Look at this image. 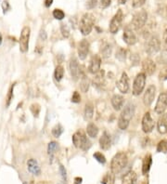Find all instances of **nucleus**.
I'll return each instance as SVG.
<instances>
[{"label": "nucleus", "instance_id": "obj_34", "mask_svg": "<svg viewBox=\"0 0 167 184\" xmlns=\"http://www.w3.org/2000/svg\"><path fill=\"white\" fill-rule=\"evenodd\" d=\"M126 58V50L125 48H119L116 52V59L121 61H124Z\"/></svg>", "mask_w": 167, "mask_h": 184}, {"label": "nucleus", "instance_id": "obj_3", "mask_svg": "<svg viewBox=\"0 0 167 184\" xmlns=\"http://www.w3.org/2000/svg\"><path fill=\"white\" fill-rule=\"evenodd\" d=\"M73 143L76 148L82 149L83 151H87L91 147V142H89L85 133L81 129L73 135Z\"/></svg>", "mask_w": 167, "mask_h": 184}, {"label": "nucleus", "instance_id": "obj_18", "mask_svg": "<svg viewBox=\"0 0 167 184\" xmlns=\"http://www.w3.org/2000/svg\"><path fill=\"white\" fill-rule=\"evenodd\" d=\"M27 168H28V171L33 176H39L41 174V168L39 167L38 162L33 158H31L28 160Z\"/></svg>", "mask_w": 167, "mask_h": 184}, {"label": "nucleus", "instance_id": "obj_35", "mask_svg": "<svg viewBox=\"0 0 167 184\" xmlns=\"http://www.w3.org/2000/svg\"><path fill=\"white\" fill-rule=\"evenodd\" d=\"M53 17L56 19V20H62L64 17H65V13L62 11L61 9H59V8H56L53 10Z\"/></svg>", "mask_w": 167, "mask_h": 184}, {"label": "nucleus", "instance_id": "obj_46", "mask_svg": "<svg viewBox=\"0 0 167 184\" xmlns=\"http://www.w3.org/2000/svg\"><path fill=\"white\" fill-rule=\"evenodd\" d=\"M111 0H100V7L102 8H106L110 5Z\"/></svg>", "mask_w": 167, "mask_h": 184}, {"label": "nucleus", "instance_id": "obj_43", "mask_svg": "<svg viewBox=\"0 0 167 184\" xmlns=\"http://www.w3.org/2000/svg\"><path fill=\"white\" fill-rule=\"evenodd\" d=\"M145 2H146V0H133V7L134 8H139L141 6H143L145 4Z\"/></svg>", "mask_w": 167, "mask_h": 184}, {"label": "nucleus", "instance_id": "obj_1", "mask_svg": "<svg viewBox=\"0 0 167 184\" xmlns=\"http://www.w3.org/2000/svg\"><path fill=\"white\" fill-rule=\"evenodd\" d=\"M135 114V105L133 103H128L125 107V109L122 111L119 119H118V126L122 130H125L129 126L131 119Z\"/></svg>", "mask_w": 167, "mask_h": 184}, {"label": "nucleus", "instance_id": "obj_37", "mask_svg": "<svg viewBox=\"0 0 167 184\" xmlns=\"http://www.w3.org/2000/svg\"><path fill=\"white\" fill-rule=\"evenodd\" d=\"M93 156H94V158L98 162V163L102 164V165H104V164L106 163V158H105V156H104L101 153H99V151H97V153H95V154H93Z\"/></svg>", "mask_w": 167, "mask_h": 184}, {"label": "nucleus", "instance_id": "obj_21", "mask_svg": "<svg viewBox=\"0 0 167 184\" xmlns=\"http://www.w3.org/2000/svg\"><path fill=\"white\" fill-rule=\"evenodd\" d=\"M110 102H111V105H113V109L115 111H120L125 104V98L122 95L116 94L111 98Z\"/></svg>", "mask_w": 167, "mask_h": 184}, {"label": "nucleus", "instance_id": "obj_5", "mask_svg": "<svg viewBox=\"0 0 167 184\" xmlns=\"http://www.w3.org/2000/svg\"><path fill=\"white\" fill-rule=\"evenodd\" d=\"M147 20H148V13L145 10H140V11L137 12L134 15L131 21V26L134 30H140L146 24Z\"/></svg>", "mask_w": 167, "mask_h": 184}, {"label": "nucleus", "instance_id": "obj_50", "mask_svg": "<svg viewBox=\"0 0 167 184\" xmlns=\"http://www.w3.org/2000/svg\"><path fill=\"white\" fill-rule=\"evenodd\" d=\"M8 8V2H3V9H4V11H6V10Z\"/></svg>", "mask_w": 167, "mask_h": 184}, {"label": "nucleus", "instance_id": "obj_26", "mask_svg": "<svg viewBox=\"0 0 167 184\" xmlns=\"http://www.w3.org/2000/svg\"><path fill=\"white\" fill-rule=\"evenodd\" d=\"M86 133L89 137L96 138L98 134V127L94 123H89L86 126Z\"/></svg>", "mask_w": 167, "mask_h": 184}, {"label": "nucleus", "instance_id": "obj_32", "mask_svg": "<svg viewBox=\"0 0 167 184\" xmlns=\"http://www.w3.org/2000/svg\"><path fill=\"white\" fill-rule=\"evenodd\" d=\"M58 148H59V145H58L57 142H50L48 143V154L52 156L55 151L58 150Z\"/></svg>", "mask_w": 167, "mask_h": 184}, {"label": "nucleus", "instance_id": "obj_33", "mask_svg": "<svg viewBox=\"0 0 167 184\" xmlns=\"http://www.w3.org/2000/svg\"><path fill=\"white\" fill-rule=\"evenodd\" d=\"M60 32H61V35L64 38H68L70 36V29L66 23L60 24Z\"/></svg>", "mask_w": 167, "mask_h": 184}, {"label": "nucleus", "instance_id": "obj_17", "mask_svg": "<svg viewBox=\"0 0 167 184\" xmlns=\"http://www.w3.org/2000/svg\"><path fill=\"white\" fill-rule=\"evenodd\" d=\"M89 47H90V44H89L87 40L85 39L81 40L79 45H78V56H79L80 60H85L87 57Z\"/></svg>", "mask_w": 167, "mask_h": 184}, {"label": "nucleus", "instance_id": "obj_11", "mask_svg": "<svg viewBox=\"0 0 167 184\" xmlns=\"http://www.w3.org/2000/svg\"><path fill=\"white\" fill-rule=\"evenodd\" d=\"M155 126V122L150 113H146L142 119V129L145 133H150Z\"/></svg>", "mask_w": 167, "mask_h": 184}, {"label": "nucleus", "instance_id": "obj_40", "mask_svg": "<svg viewBox=\"0 0 167 184\" xmlns=\"http://www.w3.org/2000/svg\"><path fill=\"white\" fill-rule=\"evenodd\" d=\"M81 101V95L78 91H74L72 96V102L73 103H79Z\"/></svg>", "mask_w": 167, "mask_h": 184}, {"label": "nucleus", "instance_id": "obj_30", "mask_svg": "<svg viewBox=\"0 0 167 184\" xmlns=\"http://www.w3.org/2000/svg\"><path fill=\"white\" fill-rule=\"evenodd\" d=\"M64 75V68L63 66L61 65H58L57 67H56L55 69V73H54V76H55V79L57 80L58 82H60L62 77Z\"/></svg>", "mask_w": 167, "mask_h": 184}, {"label": "nucleus", "instance_id": "obj_4", "mask_svg": "<svg viewBox=\"0 0 167 184\" xmlns=\"http://www.w3.org/2000/svg\"><path fill=\"white\" fill-rule=\"evenodd\" d=\"M95 23V17L91 13H85L80 20V25L79 29L82 35L88 36L91 33Z\"/></svg>", "mask_w": 167, "mask_h": 184}, {"label": "nucleus", "instance_id": "obj_8", "mask_svg": "<svg viewBox=\"0 0 167 184\" xmlns=\"http://www.w3.org/2000/svg\"><path fill=\"white\" fill-rule=\"evenodd\" d=\"M122 18H124V14L121 9H119L117 13L113 16V18L111 19L110 23V32L111 34H116L119 31L121 25H122Z\"/></svg>", "mask_w": 167, "mask_h": 184}, {"label": "nucleus", "instance_id": "obj_44", "mask_svg": "<svg viewBox=\"0 0 167 184\" xmlns=\"http://www.w3.org/2000/svg\"><path fill=\"white\" fill-rule=\"evenodd\" d=\"M60 174H61V177H62L63 180L66 182V180H67V172H66L65 167H64L62 165L60 166Z\"/></svg>", "mask_w": 167, "mask_h": 184}, {"label": "nucleus", "instance_id": "obj_47", "mask_svg": "<svg viewBox=\"0 0 167 184\" xmlns=\"http://www.w3.org/2000/svg\"><path fill=\"white\" fill-rule=\"evenodd\" d=\"M163 43H164L165 49H167V28L165 29L164 33H163Z\"/></svg>", "mask_w": 167, "mask_h": 184}, {"label": "nucleus", "instance_id": "obj_20", "mask_svg": "<svg viewBox=\"0 0 167 184\" xmlns=\"http://www.w3.org/2000/svg\"><path fill=\"white\" fill-rule=\"evenodd\" d=\"M110 144H111L110 135L107 131H104L102 136L100 137V139H99V146H100V148H101L102 150L107 151V150L110 149Z\"/></svg>", "mask_w": 167, "mask_h": 184}, {"label": "nucleus", "instance_id": "obj_24", "mask_svg": "<svg viewBox=\"0 0 167 184\" xmlns=\"http://www.w3.org/2000/svg\"><path fill=\"white\" fill-rule=\"evenodd\" d=\"M111 52H113V48L107 42H103L101 47H100V53L103 58H109L111 55Z\"/></svg>", "mask_w": 167, "mask_h": 184}, {"label": "nucleus", "instance_id": "obj_38", "mask_svg": "<svg viewBox=\"0 0 167 184\" xmlns=\"http://www.w3.org/2000/svg\"><path fill=\"white\" fill-rule=\"evenodd\" d=\"M14 86H15V84H12L11 86L9 88V90H8V96H7V107L9 106L10 102H11V100L13 98V90H14Z\"/></svg>", "mask_w": 167, "mask_h": 184}, {"label": "nucleus", "instance_id": "obj_53", "mask_svg": "<svg viewBox=\"0 0 167 184\" xmlns=\"http://www.w3.org/2000/svg\"><path fill=\"white\" fill-rule=\"evenodd\" d=\"M2 41H3V38H2V35L0 34V45L2 44Z\"/></svg>", "mask_w": 167, "mask_h": 184}, {"label": "nucleus", "instance_id": "obj_6", "mask_svg": "<svg viewBox=\"0 0 167 184\" xmlns=\"http://www.w3.org/2000/svg\"><path fill=\"white\" fill-rule=\"evenodd\" d=\"M146 85V74L144 73H139L135 80H134L133 84V94L135 96H139Z\"/></svg>", "mask_w": 167, "mask_h": 184}, {"label": "nucleus", "instance_id": "obj_7", "mask_svg": "<svg viewBox=\"0 0 167 184\" xmlns=\"http://www.w3.org/2000/svg\"><path fill=\"white\" fill-rule=\"evenodd\" d=\"M31 29L28 26L22 28L20 36V49L22 53H25L29 48V39H30Z\"/></svg>", "mask_w": 167, "mask_h": 184}, {"label": "nucleus", "instance_id": "obj_10", "mask_svg": "<svg viewBox=\"0 0 167 184\" xmlns=\"http://www.w3.org/2000/svg\"><path fill=\"white\" fill-rule=\"evenodd\" d=\"M69 69H70V73L71 75L73 80H78L79 77L81 76V70H80V65L79 62H78L77 59H75L74 57H73L70 60V63H69Z\"/></svg>", "mask_w": 167, "mask_h": 184}, {"label": "nucleus", "instance_id": "obj_36", "mask_svg": "<svg viewBox=\"0 0 167 184\" xmlns=\"http://www.w3.org/2000/svg\"><path fill=\"white\" fill-rule=\"evenodd\" d=\"M157 151L159 153H167V142L166 140H161L157 146Z\"/></svg>", "mask_w": 167, "mask_h": 184}, {"label": "nucleus", "instance_id": "obj_45", "mask_svg": "<svg viewBox=\"0 0 167 184\" xmlns=\"http://www.w3.org/2000/svg\"><path fill=\"white\" fill-rule=\"evenodd\" d=\"M97 0H88V1L86 2V7L88 8H93L97 6Z\"/></svg>", "mask_w": 167, "mask_h": 184}, {"label": "nucleus", "instance_id": "obj_25", "mask_svg": "<svg viewBox=\"0 0 167 184\" xmlns=\"http://www.w3.org/2000/svg\"><path fill=\"white\" fill-rule=\"evenodd\" d=\"M84 114H85V120H90V119H92L94 115V105L91 102H88L85 104Z\"/></svg>", "mask_w": 167, "mask_h": 184}, {"label": "nucleus", "instance_id": "obj_27", "mask_svg": "<svg viewBox=\"0 0 167 184\" xmlns=\"http://www.w3.org/2000/svg\"><path fill=\"white\" fill-rule=\"evenodd\" d=\"M157 127H158V131L161 134L167 133V120L164 117H162L159 119V121L157 123Z\"/></svg>", "mask_w": 167, "mask_h": 184}, {"label": "nucleus", "instance_id": "obj_39", "mask_svg": "<svg viewBox=\"0 0 167 184\" xmlns=\"http://www.w3.org/2000/svg\"><path fill=\"white\" fill-rule=\"evenodd\" d=\"M31 111H32V113L33 115L37 117L38 114H39V113H40V106H39V104H37V103L32 104V105H31Z\"/></svg>", "mask_w": 167, "mask_h": 184}, {"label": "nucleus", "instance_id": "obj_41", "mask_svg": "<svg viewBox=\"0 0 167 184\" xmlns=\"http://www.w3.org/2000/svg\"><path fill=\"white\" fill-rule=\"evenodd\" d=\"M159 78L160 80H167V66H165L163 69L161 70L160 73H159Z\"/></svg>", "mask_w": 167, "mask_h": 184}, {"label": "nucleus", "instance_id": "obj_2", "mask_svg": "<svg viewBox=\"0 0 167 184\" xmlns=\"http://www.w3.org/2000/svg\"><path fill=\"white\" fill-rule=\"evenodd\" d=\"M128 163V158L127 155L124 153V151H120V153L116 154L110 163V171L113 172L114 174H119V173L124 169Z\"/></svg>", "mask_w": 167, "mask_h": 184}, {"label": "nucleus", "instance_id": "obj_28", "mask_svg": "<svg viewBox=\"0 0 167 184\" xmlns=\"http://www.w3.org/2000/svg\"><path fill=\"white\" fill-rule=\"evenodd\" d=\"M114 173L113 172H108L103 177L101 183L102 184H114Z\"/></svg>", "mask_w": 167, "mask_h": 184}, {"label": "nucleus", "instance_id": "obj_23", "mask_svg": "<svg viewBox=\"0 0 167 184\" xmlns=\"http://www.w3.org/2000/svg\"><path fill=\"white\" fill-rule=\"evenodd\" d=\"M152 164V157L150 154H148L143 159V163H142V173L144 175H146L147 173L150 171V167Z\"/></svg>", "mask_w": 167, "mask_h": 184}, {"label": "nucleus", "instance_id": "obj_51", "mask_svg": "<svg viewBox=\"0 0 167 184\" xmlns=\"http://www.w3.org/2000/svg\"><path fill=\"white\" fill-rule=\"evenodd\" d=\"M74 180H75L76 184H80L82 182V178H75Z\"/></svg>", "mask_w": 167, "mask_h": 184}, {"label": "nucleus", "instance_id": "obj_13", "mask_svg": "<svg viewBox=\"0 0 167 184\" xmlns=\"http://www.w3.org/2000/svg\"><path fill=\"white\" fill-rule=\"evenodd\" d=\"M116 86L120 92L126 94L129 90V78L126 73H122L121 78L117 81Z\"/></svg>", "mask_w": 167, "mask_h": 184}, {"label": "nucleus", "instance_id": "obj_19", "mask_svg": "<svg viewBox=\"0 0 167 184\" xmlns=\"http://www.w3.org/2000/svg\"><path fill=\"white\" fill-rule=\"evenodd\" d=\"M142 69H143L145 74L152 75L155 72V69H156L155 62L150 59H145L142 62Z\"/></svg>", "mask_w": 167, "mask_h": 184}, {"label": "nucleus", "instance_id": "obj_15", "mask_svg": "<svg viewBox=\"0 0 167 184\" xmlns=\"http://www.w3.org/2000/svg\"><path fill=\"white\" fill-rule=\"evenodd\" d=\"M100 66H101V58L98 55H94L90 62H89V66H88V72L90 73L96 74L100 71Z\"/></svg>", "mask_w": 167, "mask_h": 184}, {"label": "nucleus", "instance_id": "obj_14", "mask_svg": "<svg viewBox=\"0 0 167 184\" xmlns=\"http://www.w3.org/2000/svg\"><path fill=\"white\" fill-rule=\"evenodd\" d=\"M167 108V93H161L155 106V112L158 114H162Z\"/></svg>", "mask_w": 167, "mask_h": 184}, {"label": "nucleus", "instance_id": "obj_12", "mask_svg": "<svg viewBox=\"0 0 167 184\" xmlns=\"http://www.w3.org/2000/svg\"><path fill=\"white\" fill-rule=\"evenodd\" d=\"M155 95H156V88H155V86L154 85L149 86L147 90L145 91V94H144V97H143V102H144V104L146 105L147 107L150 106L151 103L154 101Z\"/></svg>", "mask_w": 167, "mask_h": 184}, {"label": "nucleus", "instance_id": "obj_48", "mask_svg": "<svg viewBox=\"0 0 167 184\" xmlns=\"http://www.w3.org/2000/svg\"><path fill=\"white\" fill-rule=\"evenodd\" d=\"M40 38L42 40H46L47 39V34H46V32L45 31H41V33H40Z\"/></svg>", "mask_w": 167, "mask_h": 184}, {"label": "nucleus", "instance_id": "obj_9", "mask_svg": "<svg viewBox=\"0 0 167 184\" xmlns=\"http://www.w3.org/2000/svg\"><path fill=\"white\" fill-rule=\"evenodd\" d=\"M160 48H161V42L159 38L157 36H152L149 39L147 43L146 51L149 55H153V54H156L160 50Z\"/></svg>", "mask_w": 167, "mask_h": 184}, {"label": "nucleus", "instance_id": "obj_16", "mask_svg": "<svg viewBox=\"0 0 167 184\" xmlns=\"http://www.w3.org/2000/svg\"><path fill=\"white\" fill-rule=\"evenodd\" d=\"M122 38H124V41L126 43L128 46L135 45L137 43V41H138L136 34L134 33L133 30L131 28H129V27H126L125 29L124 35H122Z\"/></svg>", "mask_w": 167, "mask_h": 184}, {"label": "nucleus", "instance_id": "obj_22", "mask_svg": "<svg viewBox=\"0 0 167 184\" xmlns=\"http://www.w3.org/2000/svg\"><path fill=\"white\" fill-rule=\"evenodd\" d=\"M138 181V176L135 171H129L122 179V184H136Z\"/></svg>", "mask_w": 167, "mask_h": 184}, {"label": "nucleus", "instance_id": "obj_31", "mask_svg": "<svg viewBox=\"0 0 167 184\" xmlns=\"http://www.w3.org/2000/svg\"><path fill=\"white\" fill-rule=\"evenodd\" d=\"M63 131H64L63 126L60 124H58L52 128V135L55 138H60L61 136V134L63 133Z\"/></svg>", "mask_w": 167, "mask_h": 184}, {"label": "nucleus", "instance_id": "obj_52", "mask_svg": "<svg viewBox=\"0 0 167 184\" xmlns=\"http://www.w3.org/2000/svg\"><path fill=\"white\" fill-rule=\"evenodd\" d=\"M118 2H119V4H121V5H124V4H125V3L127 2V0H118Z\"/></svg>", "mask_w": 167, "mask_h": 184}, {"label": "nucleus", "instance_id": "obj_42", "mask_svg": "<svg viewBox=\"0 0 167 184\" xmlns=\"http://www.w3.org/2000/svg\"><path fill=\"white\" fill-rule=\"evenodd\" d=\"M158 61L160 63H166L167 62V49H164L162 52V55L160 56Z\"/></svg>", "mask_w": 167, "mask_h": 184}, {"label": "nucleus", "instance_id": "obj_29", "mask_svg": "<svg viewBox=\"0 0 167 184\" xmlns=\"http://www.w3.org/2000/svg\"><path fill=\"white\" fill-rule=\"evenodd\" d=\"M89 85H90L89 79L85 76V75H83V77H81V82H80V89H81L82 92H84V93L87 92V90L89 89Z\"/></svg>", "mask_w": 167, "mask_h": 184}, {"label": "nucleus", "instance_id": "obj_49", "mask_svg": "<svg viewBox=\"0 0 167 184\" xmlns=\"http://www.w3.org/2000/svg\"><path fill=\"white\" fill-rule=\"evenodd\" d=\"M53 3V0H45V6L47 8H49Z\"/></svg>", "mask_w": 167, "mask_h": 184}]
</instances>
